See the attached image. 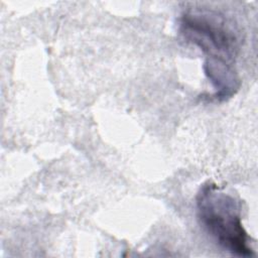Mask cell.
<instances>
[{"instance_id":"1","label":"cell","mask_w":258,"mask_h":258,"mask_svg":"<svg viewBox=\"0 0 258 258\" xmlns=\"http://www.w3.org/2000/svg\"><path fill=\"white\" fill-rule=\"evenodd\" d=\"M180 31L203 51L204 72L215 90L214 97L219 101L233 97L241 85L235 66L239 39L227 19L214 11H188L181 16Z\"/></svg>"},{"instance_id":"2","label":"cell","mask_w":258,"mask_h":258,"mask_svg":"<svg viewBox=\"0 0 258 258\" xmlns=\"http://www.w3.org/2000/svg\"><path fill=\"white\" fill-rule=\"evenodd\" d=\"M196 203L201 224L223 249L239 257L254 255L251 237L242 224L239 200L208 181L200 187Z\"/></svg>"}]
</instances>
